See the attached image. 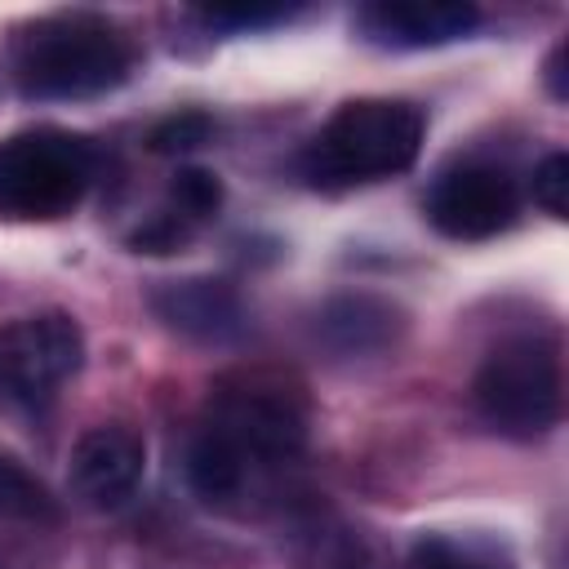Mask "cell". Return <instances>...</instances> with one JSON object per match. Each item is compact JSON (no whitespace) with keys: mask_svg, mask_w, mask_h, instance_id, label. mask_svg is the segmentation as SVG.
<instances>
[{"mask_svg":"<svg viewBox=\"0 0 569 569\" xmlns=\"http://www.w3.org/2000/svg\"><path fill=\"white\" fill-rule=\"evenodd\" d=\"M307 453V400L280 373H231L204 400L191 431L187 480L218 511H262Z\"/></svg>","mask_w":569,"mask_h":569,"instance_id":"6da1fadb","label":"cell"},{"mask_svg":"<svg viewBox=\"0 0 569 569\" xmlns=\"http://www.w3.org/2000/svg\"><path fill=\"white\" fill-rule=\"evenodd\" d=\"M9 62L27 98H93L129 76L133 44L116 22L76 9L18 27Z\"/></svg>","mask_w":569,"mask_h":569,"instance_id":"7a4b0ae2","label":"cell"},{"mask_svg":"<svg viewBox=\"0 0 569 569\" xmlns=\"http://www.w3.org/2000/svg\"><path fill=\"white\" fill-rule=\"evenodd\" d=\"M422 147V111L405 98L342 102L302 151V173L325 187L378 182L405 173Z\"/></svg>","mask_w":569,"mask_h":569,"instance_id":"3957f363","label":"cell"},{"mask_svg":"<svg viewBox=\"0 0 569 569\" xmlns=\"http://www.w3.org/2000/svg\"><path fill=\"white\" fill-rule=\"evenodd\" d=\"M98 151L62 129H31L0 142V218L49 222L71 213L93 187Z\"/></svg>","mask_w":569,"mask_h":569,"instance_id":"277c9868","label":"cell"},{"mask_svg":"<svg viewBox=\"0 0 569 569\" xmlns=\"http://www.w3.org/2000/svg\"><path fill=\"white\" fill-rule=\"evenodd\" d=\"M480 418L516 440H533L560 418V351L542 333L502 338L471 382Z\"/></svg>","mask_w":569,"mask_h":569,"instance_id":"5b68a950","label":"cell"},{"mask_svg":"<svg viewBox=\"0 0 569 569\" xmlns=\"http://www.w3.org/2000/svg\"><path fill=\"white\" fill-rule=\"evenodd\" d=\"M84 360V333L62 311L22 316L0 329V391L27 409L49 405Z\"/></svg>","mask_w":569,"mask_h":569,"instance_id":"8992f818","label":"cell"},{"mask_svg":"<svg viewBox=\"0 0 569 569\" xmlns=\"http://www.w3.org/2000/svg\"><path fill=\"white\" fill-rule=\"evenodd\" d=\"M516 178L502 164L485 160L440 173L427 191V218L449 240H489L516 222Z\"/></svg>","mask_w":569,"mask_h":569,"instance_id":"52a82bcc","label":"cell"},{"mask_svg":"<svg viewBox=\"0 0 569 569\" xmlns=\"http://www.w3.org/2000/svg\"><path fill=\"white\" fill-rule=\"evenodd\" d=\"M147 467V445L133 427L124 422H102L89 427L76 449H71V467H67V485L71 493L93 507V511H116L133 498L138 480Z\"/></svg>","mask_w":569,"mask_h":569,"instance_id":"ba28073f","label":"cell"},{"mask_svg":"<svg viewBox=\"0 0 569 569\" xmlns=\"http://www.w3.org/2000/svg\"><path fill=\"white\" fill-rule=\"evenodd\" d=\"M360 31L391 49H436L480 27V9L462 0H378L360 9Z\"/></svg>","mask_w":569,"mask_h":569,"instance_id":"9c48e42d","label":"cell"},{"mask_svg":"<svg viewBox=\"0 0 569 569\" xmlns=\"http://www.w3.org/2000/svg\"><path fill=\"white\" fill-rule=\"evenodd\" d=\"M151 307L169 329H178L196 342H231L244 329L240 293L227 280H209V276L164 280L151 293Z\"/></svg>","mask_w":569,"mask_h":569,"instance_id":"30bf717a","label":"cell"},{"mask_svg":"<svg viewBox=\"0 0 569 569\" xmlns=\"http://www.w3.org/2000/svg\"><path fill=\"white\" fill-rule=\"evenodd\" d=\"M400 329H405L400 311L373 293H342L325 302L316 316V338L338 356H378L396 347Z\"/></svg>","mask_w":569,"mask_h":569,"instance_id":"8fae6325","label":"cell"},{"mask_svg":"<svg viewBox=\"0 0 569 569\" xmlns=\"http://www.w3.org/2000/svg\"><path fill=\"white\" fill-rule=\"evenodd\" d=\"M218 204H222L218 178L204 173V169H182V173L169 182L164 209H156L151 222L138 227L133 244L147 249V253H173L178 244H187V236H191L200 222H209V218L218 213Z\"/></svg>","mask_w":569,"mask_h":569,"instance_id":"7c38bea8","label":"cell"},{"mask_svg":"<svg viewBox=\"0 0 569 569\" xmlns=\"http://www.w3.org/2000/svg\"><path fill=\"white\" fill-rule=\"evenodd\" d=\"M53 498L49 489L9 453H0V520H22V525H49Z\"/></svg>","mask_w":569,"mask_h":569,"instance_id":"4fadbf2b","label":"cell"},{"mask_svg":"<svg viewBox=\"0 0 569 569\" xmlns=\"http://www.w3.org/2000/svg\"><path fill=\"white\" fill-rule=\"evenodd\" d=\"M409 569H502L498 556L480 542L467 538H449V533H431L418 538L409 551Z\"/></svg>","mask_w":569,"mask_h":569,"instance_id":"5bb4252c","label":"cell"},{"mask_svg":"<svg viewBox=\"0 0 569 569\" xmlns=\"http://www.w3.org/2000/svg\"><path fill=\"white\" fill-rule=\"evenodd\" d=\"M565 191H569V160H565L560 151H551V156L533 169V200H538L551 218H565V209H569Z\"/></svg>","mask_w":569,"mask_h":569,"instance_id":"9a60e30c","label":"cell"},{"mask_svg":"<svg viewBox=\"0 0 569 569\" xmlns=\"http://www.w3.org/2000/svg\"><path fill=\"white\" fill-rule=\"evenodd\" d=\"M204 133H209V120L204 116H196V111H187V116H173V120H164L160 129H156V151H187V147H196V142H204Z\"/></svg>","mask_w":569,"mask_h":569,"instance_id":"2e32d148","label":"cell"},{"mask_svg":"<svg viewBox=\"0 0 569 569\" xmlns=\"http://www.w3.org/2000/svg\"><path fill=\"white\" fill-rule=\"evenodd\" d=\"M280 18H289V9H280V4H271V9H262V4H236V9H209L204 13L209 27H267V22H280Z\"/></svg>","mask_w":569,"mask_h":569,"instance_id":"e0dca14e","label":"cell"}]
</instances>
